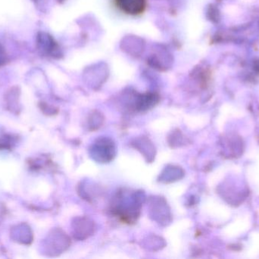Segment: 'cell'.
Segmentation results:
<instances>
[{
	"label": "cell",
	"instance_id": "6da1fadb",
	"mask_svg": "<svg viewBox=\"0 0 259 259\" xmlns=\"http://www.w3.org/2000/svg\"><path fill=\"white\" fill-rule=\"evenodd\" d=\"M112 2L119 12L129 16L143 15L148 6V0H112Z\"/></svg>",
	"mask_w": 259,
	"mask_h": 259
}]
</instances>
